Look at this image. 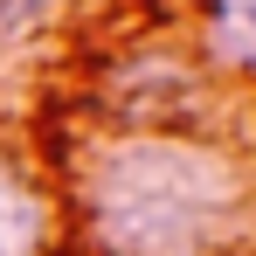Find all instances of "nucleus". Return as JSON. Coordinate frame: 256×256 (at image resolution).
<instances>
[{
    "instance_id": "f03ea898",
    "label": "nucleus",
    "mask_w": 256,
    "mask_h": 256,
    "mask_svg": "<svg viewBox=\"0 0 256 256\" xmlns=\"http://www.w3.org/2000/svg\"><path fill=\"white\" fill-rule=\"evenodd\" d=\"M0 256H48V208L35 180L0 160Z\"/></svg>"
},
{
    "instance_id": "f257e3e1",
    "label": "nucleus",
    "mask_w": 256,
    "mask_h": 256,
    "mask_svg": "<svg viewBox=\"0 0 256 256\" xmlns=\"http://www.w3.org/2000/svg\"><path fill=\"white\" fill-rule=\"evenodd\" d=\"M228 208V166L180 138H118L84 180L97 256H208Z\"/></svg>"
},
{
    "instance_id": "7ed1b4c3",
    "label": "nucleus",
    "mask_w": 256,
    "mask_h": 256,
    "mask_svg": "<svg viewBox=\"0 0 256 256\" xmlns=\"http://www.w3.org/2000/svg\"><path fill=\"white\" fill-rule=\"evenodd\" d=\"M214 48L256 70V0H214Z\"/></svg>"
}]
</instances>
